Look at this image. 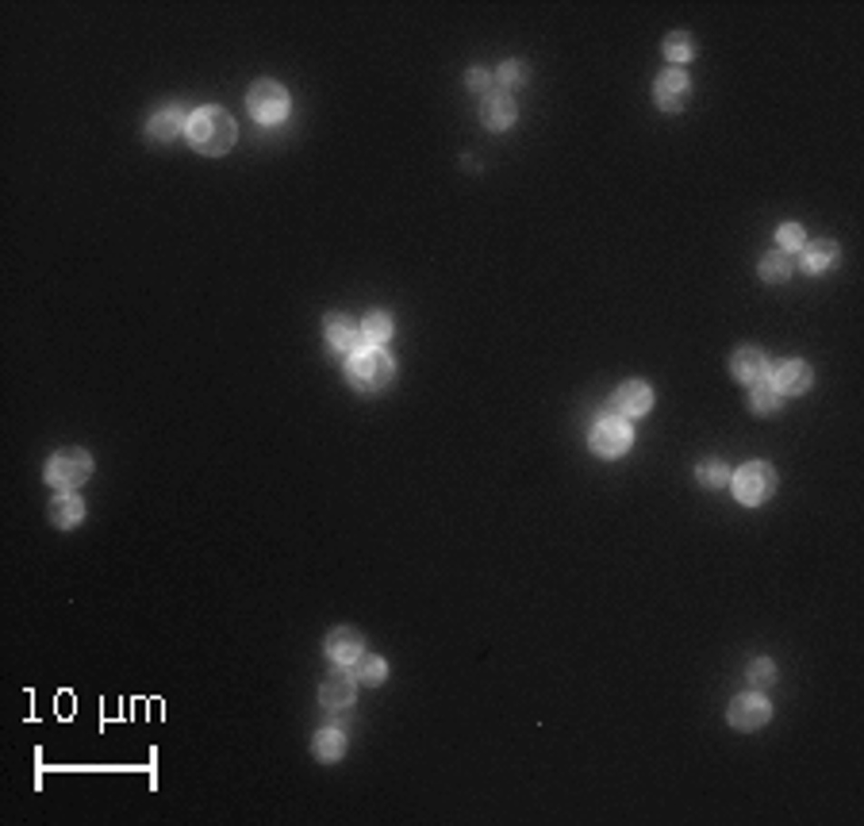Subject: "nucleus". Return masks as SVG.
I'll list each match as a JSON object with an SVG mask.
<instances>
[{"mask_svg":"<svg viewBox=\"0 0 864 826\" xmlns=\"http://www.w3.org/2000/svg\"><path fill=\"white\" fill-rule=\"evenodd\" d=\"M89 477H92V458L85 450H77V446H66L62 453H54L51 465H46V481H51L58 492H73Z\"/></svg>","mask_w":864,"mask_h":826,"instance_id":"obj_2","label":"nucleus"},{"mask_svg":"<svg viewBox=\"0 0 864 826\" xmlns=\"http://www.w3.org/2000/svg\"><path fill=\"white\" fill-rule=\"evenodd\" d=\"M749 680H753V685H769V680H776V666H772V661H753Z\"/></svg>","mask_w":864,"mask_h":826,"instance_id":"obj_28","label":"nucleus"},{"mask_svg":"<svg viewBox=\"0 0 864 826\" xmlns=\"http://www.w3.org/2000/svg\"><path fill=\"white\" fill-rule=\"evenodd\" d=\"M327 338H331V346H335V350H342V354H357L362 331H357L346 316H331V319H327Z\"/></svg>","mask_w":864,"mask_h":826,"instance_id":"obj_16","label":"nucleus"},{"mask_svg":"<svg viewBox=\"0 0 864 826\" xmlns=\"http://www.w3.org/2000/svg\"><path fill=\"white\" fill-rule=\"evenodd\" d=\"M764 374H769V362H764V354L753 350V346H745L733 354V377H738L742 384H761Z\"/></svg>","mask_w":864,"mask_h":826,"instance_id":"obj_14","label":"nucleus"},{"mask_svg":"<svg viewBox=\"0 0 864 826\" xmlns=\"http://www.w3.org/2000/svg\"><path fill=\"white\" fill-rule=\"evenodd\" d=\"M730 477V469L723 462H707V465H699V481L707 484V489H719V484H726Z\"/></svg>","mask_w":864,"mask_h":826,"instance_id":"obj_26","label":"nucleus"},{"mask_svg":"<svg viewBox=\"0 0 864 826\" xmlns=\"http://www.w3.org/2000/svg\"><path fill=\"white\" fill-rule=\"evenodd\" d=\"M362 635L357 630H350V627H338V630H331V638H327V657L331 661H338V666H354L357 657H362Z\"/></svg>","mask_w":864,"mask_h":826,"instance_id":"obj_10","label":"nucleus"},{"mask_svg":"<svg viewBox=\"0 0 864 826\" xmlns=\"http://www.w3.org/2000/svg\"><path fill=\"white\" fill-rule=\"evenodd\" d=\"M692 51H695V46H692V35H684V31H673V35L665 39V54L673 58V62H688Z\"/></svg>","mask_w":864,"mask_h":826,"instance_id":"obj_23","label":"nucleus"},{"mask_svg":"<svg viewBox=\"0 0 864 826\" xmlns=\"http://www.w3.org/2000/svg\"><path fill=\"white\" fill-rule=\"evenodd\" d=\"M791 258H788V250H769L761 258V277L764 281H788L791 277Z\"/></svg>","mask_w":864,"mask_h":826,"instance_id":"obj_19","label":"nucleus"},{"mask_svg":"<svg viewBox=\"0 0 864 826\" xmlns=\"http://www.w3.org/2000/svg\"><path fill=\"white\" fill-rule=\"evenodd\" d=\"M362 338H369V343H388L393 338V319H388L384 312H369L365 323H362Z\"/></svg>","mask_w":864,"mask_h":826,"instance_id":"obj_20","label":"nucleus"},{"mask_svg":"<svg viewBox=\"0 0 864 826\" xmlns=\"http://www.w3.org/2000/svg\"><path fill=\"white\" fill-rule=\"evenodd\" d=\"M81 515H85V504H81V496H73V492H62L51 504V520L58 527H77Z\"/></svg>","mask_w":864,"mask_h":826,"instance_id":"obj_18","label":"nucleus"},{"mask_svg":"<svg viewBox=\"0 0 864 826\" xmlns=\"http://www.w3.org/2000/svg\"><path fill=\"white\" fill-rule=\"evenodd\" d=\"M342 753H346V738H342L338 731H319L316 734V757L319 761H338Z\"/></svg>","mask_w":864,"mask_h":826,"instance_id":"obj_21","label":"nucleus"},{"mask_svg":"<svg viewBox=\"0 0 864 826\" xmlns=\"http://www.w3.org/2000/svg\"><path fill=\"white\" fill-rule=\"evenodd\" d=\"M515 101L511 96H503V92H492V96H484V108H481V120L488 131H508V127L515 123Z\"/></svg>","mask_w":864,"mask_h":826,"instance_id":"obj_11","label":"nucleus"},{"mask_svg":"<svg viewBox=\"0 0 864 826\" xmlns=\"http://www.w3.org/2000/svg\"><path fill=\"white\" fill-rule=\"evenodd\" d=\"M654 96H657V104L665 112H676L684 104V96H688V77H684V70H668L657 77V85H654Z\"/></svg>","mask_w":864,"mask_h":826,"instance_id":"obj_12","label":"nucleus"},{"mask_svg":"<svg viewBox=\"0 0 864 826\" xmlns=\"http://www.w3.org/2000/svg\"><path fill=\"white\" fill-rule=\"evenodd\" d=\"M319 700H323V707H331V711L350 707L354 704V676L350 673H331L327 680H323V688H319Z\"/></svg>","mask_w":864,"mask_h":826,"instance_id":"obj_13","label":"nucleus"},{"mask_svg":"<svg viewBox=\"0 0 864 826\" xmlns=\"http://www.w3.org/2000/svg\"><path fill=\"white\" fill-rule=\"evenodd\" d=\"M488 85H492V73H484V70H472V73H469V89L484 92Z\"/></svg>","mask_w":864,"mask_h":826,"instance_id":"obj_29","label":"nucleus"},{"mask_svg":"<svg viewBox=\"0 0 864 826\" xmlns=\"http://www.w3.org/2000/svg\"><path fill=\"white\" fill-rule=\"evenodd\" d=\"M807 388H811V365L784 362L776 369V393L780 396H795V393H807Z\"/></svg>","mask_w":864,"mask_h":826,"instance_id":"obj_15","label":"nucleus"},{"mask_svg":"<svg viewBox=\"0 0 864 826\" xmlns=\"http://www.w3.org/2000/svg\"><path fill=\"white\" fill-rule=\"evenodd\" d=\"M384 661L381 657H357L354 661V680H362V685H381L384 680Z\"/></svg>","mask_w":864,"mask_h":826,"instance_id":"obj_22","label":"nucleus"},{"mask_svg":"<svg viewBox=\"0 0 864 826\" xmlns=\"http://www.w3.org/2000/svg\"><path fill=\"white\" fill-rule=\"evenodd\" d=\"M776 408H780V393H776V388H769V384H753V412L772 415Z\"/></svg>","mask_w":864,"mask_h":826,"instance_id":"obj_24","label":"nucleus"},{"mask_svg":"<svg viewBox=\"0 0 864 826\" xmlns=\"http://www.w3.org/2000/svg\"><path fill=\"white\" fill-rule=\"evenodd\" d=\"M238 127L223 108H197L189 116V142L208 158H219L235 147Z\"/></svg>","mask_w":864,"mask_h":826,"instance_id":"obj_1","label":"nucleus"},{"mask_svg":"<svg viewBox=\"0 0 864 826\" xmlns=\"http://www.w3.org/2000/svg\"><path fill=\"white\" fill-rule=\"evenodd\" d=\"M189 123V116H185V108L181 104H166V108H158L154 112V120L146 123V135H150L154 142H170V139H177L181 135V127Z\"/></svg>","mask_w":864,"mask_h":826,"instance_id":"obj_8","label":"nucleus"},{"mask_svg":"<svg viewBox=\"0 0 864 826\" xmlns=\"http://www.w3.org/2000/svg\"><path fill=\"white\" fill-rule=\"evenodd\" d=\"M834 262H838V247H834V242H826V238L803 242V269L822 273V269H830Z\"/></svg>","mask_w":864,"mask_h":826,"instance_id":"obj_17","label":"nucleus"},{"mask_svg":"<svg viewBox=\"0 0 864 826\" xmlns=\"http://www.w3.org/2000/svg\"><path fill=\"white\" fill-rule=\"evenodd\" d=\"M615 408L623 412V415H646L649 408H654V388L642 384V381H626V384H618V393H615Z\"/></svg>","mask_w":864,"mask_h":826,"instance_id":"obj_9","label":"nucleus"},{"mask_svg":"<svg viewBox=\"0 0 864 826\" xmlns=\"http://www.w3.org/2000/svg\"><path fill=\"white\" fill-rule=\"evenodd\" d=\"M803 242H807V235H803V227H799V223L780 227V250H803Z\"/></svg>","mask_w":864,"mask_h":826,"instance_id":"obj_27","label":"nucleus"},{"mask_svg":"<svg viewBox=\"0 0 864 826\" xmlns=\"http://www.w3.org/2000/svg\"><path fill=\"white\" fill-rule=\"evenodd\" d=\"M772 489H776V473H772V465H764V462H749L733 473V496H738L742 504H761V500L772 496Z\"/></svg>","mask_w":864,"mask_h":826,"instance_id":"obj_5","label":"nucleus"},{"mask_svg":"<svg viewBox=\"0 0 864 826\" xmlns=\"http://www.w3.org/2000/svg\"><path fill=\"white\" fill-rule=\"evenodd\" d=\"M247 104H250V116L257 123H266V127L281 123L288 116V92L277 85V81H257V85L247 92Z\"/></svg>","mask_w":864,"mask_h":826,"instance_id":"obj_4","label":"nucleus"},{"mask_svg":"<svg viewBox=\"0 0 864 826\" xmlns=\"http://www.w3.org/2000/svg\"><path fill=\"white\" fill-rule=\"evenodd\" d=\"M634 442V431L626 419L618 415H599L596 427H592V450L603 453V458H618V453H626Z\"/></svg>","mask_w":864,"mask_h":826,"instance_id":"obj_6","label":"nucleus"},{"mask_svg":"<svg viewBox=\"0 0 864 826\" xmlns=\"http://www.w3.org/2000/svg\"><path fill=\"white\" fill-rule=\"evenodd\" d=\"M772 715V707L764 695H738V700L730 704V726H738V731H757V726H764Z\"/></svg>","mask_w":864,"mask_h":826,"instance_id":"obj_7","label":"nucleus"},{"mask_svg":"<svg viewBox=\"0 0 864 826\" xmlns=\"http://www.w3.org/2000/svg\"><path fill=\"white\" fill-rule=\"evenodd\" d=\"M527 77H530V70L523 66V62H503V66H500V81H503L508 89L527 85Z\"/></svg>","mask_w":864,"mask_h":826,"instance_id":"obj_25","label":"nucleus"},{"mask_svg":"<svg viewBox=\"0 0 864 826\" xmlns=\"http://www.w3.org/2000/svg\"><path fill=\"white\" fill-rule=\"evenodd\" d=\"M346 374H350V381L357 384V388H384L388 381H393V374H396V365H393V358H388L384 350H377V346H369V350H357L354 358H350V365H346Z\"/></svg>","mask_w":864,"mask_h":826,"instance_id":"obj_3","label":"nucleus"}]
</instances>
